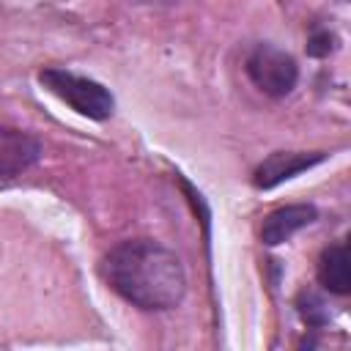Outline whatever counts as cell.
<instances>
[{"mask_svg": "<svg viewBox=\"0 0 351 351\" xmlns=\"http://www.w3.org/2000/svg\"><path fill=\"white\" fill-rule=\"evenodd\" d=\"M112 293L143 313L176 310L186 296V269L176 250L156 239H123L99 261Z\"/></svg>", "mask_w": 351, "mask_h": 351, "instance_id": "obj_1", "label": "cell"}, {"mask_svg": "<svg viewBox=\"0 0 351 351\" xmlns=\"http://www.w3.org/2000/svg\"><path fill=\"white\" fill-rule=\"evenodd\" d=\"M38 85L44 90H49L52 96H58L63 104H69L77 115L88 118V121H110L115 112V96L112 90L85 74H77L71 69L63 66H41L36 74Z\"/></svg>", "mask_w": 351, "mask_h": 351, "instance_id": "obj_2", "label": "cell"}, {"mask_svg": "<svg viewBox=\"0 0 351 351\" xmlns=\"http://www.w3.org/2000/svg\"><path fill=\"white\" fill-rule=\"evenodd\" d=\"M244 71H247L250 82L269 99H285L299 85L296 58L271 41L252 44V49L244 58Z\"/></svg>", "mask_w": 351, "mask_h": 351, "instance_id": "obj_3", "label": "cell"}, {"mask_svg": "<svg viewBox=\"0 0 351 351\" xmlns=\"http://www.w3.org/2000/svg\"><path fill=\"white\" fill-rule=\"evenodd\" d=\"M326 156H329L326 151H274L252 167L250 181L258 192H269V189L302 176L304 170L326 162Z\"/></svg>", "mask_w": 351, "mask_h": 351, "instance_id": "obj_4", "label": "cell"}, {"mask_svg": "<svg viewBox=\"0 0 351 351\" xmlns=\"http://www.w3.org/2000/svg\"><path fill=\"white\" fill-rule=\"evenodd\" d=\"M44 159V143L19 126L0 121V181L16 178Z\"/></svg>", "mask_w": 351, "mask_h": 351, "instance_id": "obj_5", "label": "cell"}, {"mask_svg": "<svg viewBox=\"0 0 351 351\" xmlns=\"http://www.w3.org/2000/svg\"><path fill=\"white\" fill-rule=\"evenodd\" d=\"M318 219V206L315 203H285L274 211H269L261 222V244L263 247H280L307 225Z\"/></svg>", "mask_w": 351, "mask_h": 351, "instance_id": "obj_6", "label": "cell"}, {"mask_svg": "<svg viewBox=\"0 0 351 351\" xmlns=\"http://www.w3.org/2000/svg\"><path fill=\"white\" fill-rule=\"evenodd\" d=\"M315 280L324 293L329 296H348L351 293V255L346 241L326 244L315 261Z\"/></svg>", "mask_w": 351, "mask_h": 351, "instance_id": "obj_7", "label": "cell"}, {"mask_svg": "<svg viewBox=\"0 0 351 351\" xmlns=\"http://www.w3.org/2000/svg\"><path fill=\"white\" fill-rule=\"evenodd\" d=\"M293 307H296V315L302 318V324L310 329V332H321L329 326L332 321V313H329V304L324 299V293H318L315 288H299V293L293 296Z\"/></svg>", "mask_w": 351, "mask_h": 351, "instance_id": "obj_8", "label": "cell"}, {"mask_svg": "<svg viewBox=\"0 0 351 351\" xmlns=\"http://www.w3.org/2000/svg\"><path fill=\"white\" fill-rule=\"evenodd\" d=\"M340 47V38L335 33L332 25H326L324 19H310L307 22V38H304V52L313 60H324L329 55H335Z\"/></svg>", "mask_w": 351, "mask_h": 351, "instance_id": "obj_9", "label": "cell"}]
</instances>
